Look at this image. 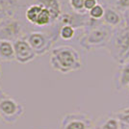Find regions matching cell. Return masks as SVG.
Masks as SVG:
<instances>
[{
  "instance_id": "cell-1",
  "label": "cell",
  "mask_w": 129,
  "mask_h": 129,
  "mask_svg": "<svg viewBox=\"0 0 129 129\" xmlns=\"http://www.w3.org/2000/svg\"><path fill=\"white\" fill-rule=\"evenodd\" d=\"M84 34L81 36L80 45L87 51L103 48L107 46L113 35L114 28L100 20H95L90 17L85 27Z\"/></svg>"
},
{
  "instance_id": "cell-2",
  "label": "cell",
  "mask_w": 129,
  "mask_h": 129,
  "mask_svg": "<svg viewBox=\"0 0 129 129\" xmlns=\"http://www.w3.org/2000/svg\"><path fill=\"white\" fill-rule=\"evenodd\" d=\"M50 66L55 71L62 74L78 71L82 68L80 54L70 45L55 47L50 52Z\"/></svg>"
},
{
  "instance_id": "cell-3",
  "label": "cell",
  "mask_w": 129,
  "mask_h": 129,
  "mask_svg": "<svg viewBox=\"0 0 129 129\" xmlns=\"http://www.w3.org/2000/svg\"><path fill=\"white\" fill-rule=\"evenodd\" d=\"M108 52L112 59L118 64L129 61V29L123 24L114 28L113 35L107 46Z\"/></svg>"
},
{
  "instance_id": "cell-4",
  "label": "cell",
  "mask_w": 129,
  "mask_h": 129,
  "mask_svg": "<svg viewBox=\"0 0 129 129\" xmlns=\"http://www.w3.org/2000/svg\"><path fill=\"white\" fill-rule=\"evenodd\" d=\"M24 114V107L10 95L0 100V117L7 123H16Z\"/></svg>"
},
{
  "instance_id": "cell-5",
  "label": "cell",
  "mask_w": 129,
  "mask_h": 129,
  "mask_svg": "<svg viewBox=\"0 0 129 129\" xmlns=\"http://www.w3.org/2000/svg\"><path fill=\"white\" fill-rule=\"evenodd\" d=\"M24 39L34 49L37 56H41L46 54L51 49L57 37L43 32H31L28 33Z\"/></svg>"
},
{
  "instance_id": "cell-6",
  "label": "cell",
  "mask_w": 129,
  "mask_h": 129,
  "mask_svg": "<svg viewBox=\"0 0 129 129\" xmlns=\"http://www.w3.org/2000/svg\"><path fill=\"white\" fill-rule=\"evenodd\" d=\"M92 120L86 113L76 112L66 115L61 121V129H91Z\"/></svg>"
},
{
  "instance_id": "cell-7",
  "label": "cell",
  "mask_w": 129,
  "mask_h": 129,
  "mask_svg": "<svg viewBox=\"0 0 129 129\" xmlns=\"http://www.w3.org/2000/svg\"><path fill=\"white\" fill-rule=\"evenodd\" d=\"M22 36V24L18 20L6 18L0 26V41H9L14 43Z\"/></svg>"
},
{
  "instance_id": "cell-8",
  "label": "cell",
  "mask_w": 129,
  "mask_h": 129,
  "mask_svg": "<svg viewBox=\"0 0 129 129\" xmlns=\"http://www.w3.org/2000/svg\"><path fill=\"white\" fill-rule=\"evenodd\" d=\"M13 44H14L15 58L16 62L20 64H27L36 59L37 54L24 38L16 40L13 43Z\"/></svg>"
},
{
  "instance_id": "cell-9",
  "label": "cell",
  "mask_w": 129,
  "mask_h": 129,
  "mask_svg": "<svg viewBox=\"0 0 129 129\" xmlns=\"http://www.w3.org/2000/svg\"><path fill=\"white\" fill-rule=\"evenodd\" d=\"M102 21L105 24L113 27V28H117V27L120 26V25L125 24L123 14L118 11L116 8H111V7L105 8L104 16L102 17Z\"/></svg>"
},
{
  "instance_id": "cell-10",
  "label": "cell",
  "mask_w": 129,
  "mask_h": 129,
  "mask_svg": "<svg viewBox=\"0 0 129 129\" xmlns=\"http://www.w3.org/2000/svg\"><path fill=\"white\" fill-rule=\"evenodd\" d=\"M114 82L117 91H120L129 86V61L125 64H119Z\"/></svg>"
},
{
  "instance_id": "cell-11",
  "label": "cell",
  "mask_w": 129,
  "mask_h": 129,
  "mask_svg": "<svg viewBox=\"0 0 129 129\" xmlns=\"http://www.w3.org/2000/svg\"><path fill=\"white\" fill-rule=\"evenodd\" d=\"M36 4L42 6L50 13L52 24L58 21L62 16V6L59 0H36Z\"/></svg>"
},
{
  "instance_id": "cell-12",
  "label": "cell",
  "mask_w": 129,
  "mask_h": 129,
  "mask_svg": "<svg viewBox=\"0 0 129 129\" xmlns=\"http://www.w3.org/2000/svg\"><path fill=\"white\" fill-rule=\"evenodd\" d=\"M18 9V0H0V16L13 18Z\"/></svg>"
},
{
  "instance_id": "cell-13",
  "label": "cell",
  "mask_w": 129,
  "mask_h": 129,
  "mask_svg": "<svg viewBox=\"0 0 129 129\" xmlns=\"http://www.w3.org/2000/svg\"><path fill=\"white\" fill-rule=\"evenodd\" d=\"M14 44L9 41H0V62L9 63L15 61Z\"/></svg>"
},
{
  "instance_id": "cell-14",
  "label": "cell",
  "mask_w": 129,
  "mask_h": 129,
  "mask_svg": "<svg viewBox=\"0 0 129 129\" xmlns=\"http://www.w3.org/2000/svg\"><path fill=\"white\" fill-rule=\"evenodd\" d=\"M42 10H43V7L38 5V4H36V3L31 6H29L27 8L26 12H25V17H26V19L30 23H32V24L35 25Z\"/></svg>"
},
{
  "instance_id": "cell-15",
  "label": "cell",
  "mask_w": 129,
  "mask_h": 129,
  "mask_svg": "<svg viewBox=\"0 0 129 129\" xmlns=\"http://www.w3.org/2000/svg\"><path fill=\"white\" fill-rule=\"evenodd\" d=\"M95 129H120L119 120L115 117H109L105 118L102 122L98 124Z\"/></svg>"
},
{
  "instance_id": "cell-16",
  "label": "cell",
  "mask_w": 129,
  "mask_h": 129,
  "mask_svg": "<svg viewBox=\"0 0 129 129\" xmlns=\"http://www.w3.org/2000/svg\"><path fill=\"white\" fill-rule=\"evenodd\" d=\"M75 35V28L70 25H63L60 27L59 36L64 41H70Z\"/></svg>"
},
{
  "instance_id": "cell-17",
  "label": "cell",
  "mask_w": 129,
  "mask_h": 129,
  "mask_svg": "<svg viewBox=\"0 0 129 129\" xmlns=\"http://www.w3.org/2000/svg\"><path fill=\"white\" fill-rule=\"evenodd\" d=\"M104 12H105V8L101 4L98 3L91 11H89V16L92 19L100 20V19H102L103 16H104Z\"/></svg>"
},
{
  "instance_id": "cell-18",
  "label": "cell",
  "mask_w": 129,
  "mask_h": 129,
  "mask_svg": "<svg viewBox=\"0 0 129 129\" xmlns=\"http://www.w3.org/2000/svg\"><path fill=\"white\" fill-rule=\"evenodd\" d=\"M70 8L73 10L74 13L77 14H86V10L84 7L85 0H69Z\"/></svg>"
},
{
  "instance_id": "cell-19",
  "label": "cell",
  "mask_w": 129,
  "mask_h": 129,
  "mask_svg": "<svg viewBox=\"0 0 129 129\" xmlns=\"http://www.w3.org/2000/svg\"><path fill=\"white\" fill-rule=\"evenodd\" d=\"M115 8L120 13L124 14L129 9V0H116Z\"/></svg>"
},
{
  "instance_id": "cell-20",
  "label": "cell",
  "mask_w": 129,
  "mask_h": 129,
  "mask_svg": "<svg viewBox=\"0 0 129 129\" xmlns=\"http://www.w3.org/2000/svg\"><path fill=\"white\" fill-rule=\"evenodd\" d=\"M114 117L118 118L120 122H123V123L129 125V112H127V111L121 110L119 112H117V113L114 114Z\"/></svg>"
},
{
  "instance_id": "cell-21",
  "label": "cell",
  "mask_w": 129,
  "mask_h": 129,
  "mask_svg": "<svg viewBox=\"0 0 129 129\" xmlns=\"http://www.w3.org/2000/svg\"><path fill=\"white\" fill-rule=\"evenodd\" d=\"M98 4V1L97 0H85V3H84V7H85V10L86 11H91L93 7Z\"/></svg>"
},
{
  "instance_id": "cell-22",
  "label": "cell",
  "mask_w": 129,
  "mask_h": 129,
  "mask_svg": "<svg viewBox=\"0 0 129 129\" xmlns=\"http://www.w3.org/2000/svg\"><path fill=\"white\" fill-rule=\"evenodd\" d=\"M123 16H124V21H125V24H126L127 22H129V9L123 14Z\"/></svg>"
},
{
  "instance_id": "cell-23",
  "label": "cell",
  "mask_w": 129,
  "mask_h": 129,
  "mask_svg": "<svg viewBox=\"0 0 129 129\" xmlns=\"http://www.w3.org/2000/svg\"><path fill=\"white\" fill-rule=\"evenodd\" d=\"M119 128L120 129H129V125L128 124H125L123 122H120L119 121Z\"/></svg>"
},
{
  "instance_id": "cell-24",
  "label": "cell",
  "mask_w": 129,
  "mask_h": 129,
  "mask_svg": "<svg viewBox=\"0 0 129 129\" xmlns=\"http://www.w3.org/2000/svg\"><path fill=\"white\" fill-rule=\"evenodd\" d=\"M6 95H7V93H6V92H4V91L0 89V100H1V99H2L4 96H6Z\"/></svg>"
},
{
  "instance_id": "cell-25",
  "label": "cell",
  "mask_w": 129,
  "mask_h": 129,
  "mask_svg": "<svg viewBox=\"0 0 129 129\" xmlns=\"http://www.w3.org/2000/svg\"><path fill=\"white\" fill-rule=\"evenodd\" d=\"M2 76V67H1V62H0V78Z\"/></svg>"
},
{
  "instance_id": "cell-26",
  "label": "cell",
  "mask_w": 129,
  "mask_h": 129,
  "mask_svg": "<svg viewBox=\"0 0 129 129\" xmlns=\"http://www.w3.org/2000/svg\"><path fill=\"white\" fill-rule=\"evenodd\" d=\"M4 19H6V18H3V17H1V16H0V26H1V24H2V22H3Z\"/></svg>"
},
{
  "instance_id": "cell-27",
  "label": "cell",
  "mask_w": 129,
  "mask_h": 129,
  "mask_svg": "<svg viewBox=\"0 0 129 129\" xmlns=\"http://www.w3.org/2000/svg\"><path fill=\"white\" fill-rule=\"evenodd\" d=\"M125 25H126V26H127V28H128V29H129V22H127V23H126Z\"/></svg>"
},
{
  "instance_id": "cell-28",
  "label": "cell",
  "mask_w": 129,
  "mask_h": 129,
  "mask_svg": "<svg viewBox=\"0 0 129 129\" xmlns=\"http://www.w3.org/2000/svg\"><path fill=\"white\" fill-rule=\"evenodd\" d=\"M97 1H98V2H99V1H101V0H97Z\"/></svg>"
},
{
  "instance_id": "cell-29",
  "label": "cell",
  "mask_w": 129,
  "mask_h": 129,
  "mask_svg": "<svg viewBox=\"0 0 129 129\" xmlns=\"http://www.w3.org/2000/svg\"><path fill=\"white\" fill-rule=\"evenodd\" d=\"M0 120H2V119H1V117H0Z\"/></svg>"
},
{
  "instance_id": "cell-30",
  "label": "cell",
  "mask_w": 129,
  "mask_h": 129,
  "mask_svg": "<svg viewBox=\"0 0 129 129\" xmlns=\"http://www.w3.org/2000/svg\"><path fill=\"white\" fill-rule=\"evenodd\" d=\"M127 88H128V91H129V86H128V87H127Z\"/></svg>"
}]
</instances>
